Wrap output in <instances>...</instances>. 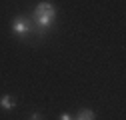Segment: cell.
<instances>
[{
    "label": "cell",
    "instance_id": "1",
    "mask_svg": "<svg viewBox=\"0 0 126 120\" xmlns=\"http://www.w3.org/2000/svg\"><path fill=\"white\" fill-rule=\"evenodd\" d=\"M54 6L50 4V2H42V4H38L36 6V10H34V16H36V22H38V26H42V28H46V26H50L52 22H54Z\"/></svg>",
    "mask_w": 126,
    "mask_h": 120
},
{
    "label": "cell",
    "instance_id": "2",
    "mask_svg": "<svg viewBox=\"0 0 126 120\" xmlns=\"http://www.w3.org/2000/svg\"><path fill=\"white\" fill-rule=\"evenodd\" d=\"M12 30H14V34L24 36V34H28V32H30V26H28V22H26V20L16 18V20L12 22Z\"/></svg>",
    "mask_w": 126,
    "mask_h": 120
},
{
    "label": "cell",
    "instance_id": "3",
    "mask_svg": "<svg viewBox=\"0 0 126 120\" xmlns=\"http://www.w3.org/2000/svg\"><path fill=\"white\" fill-rule=\"evenodd\" d=\"M0 106H2L4 110H12L14 108V100L10 96H2V98H0Z\"/></svg>",
    "mask_w": 126,
    "mask_h": 120
},
{
    "label": "cell",
    "instance_id": "4",
    "mask_svg": "<svg viewBox=\"0 0 126 120\" xmlns=\"http://www.w3.org/2000/svg\"><path fill=\"white\" fill-rule=\"evenodd\" d=\"M96 116H94V112L92 110H88V108H84L82 112H80V116H78V120H94Z\"/></svg>",
    "mask_w": 126,
    "mask_h": 120
},
{
    "label": "cell",
    "instance_id": "5",
    "mask_svg": "<svg viewBox=\"0 0 126 120\" xmlns=\"http://www.w3.org/2000/svg\"><path fill=\"white\" fill-rule=\"evenodd\" d=\"M60 120H72V118H70L68 114H62V116H60Z\"/></svg>",
    "mask_w": 126,
    "mask_h": 120
},
{
    "label": "cell",
    "instance_id": "6",
    "mask_svg": "<svg viewBox=\"0 0 126 120\" xmlns=\"http://www.w3.org/2000/svg\"><path fill=\"white\" fill-rule=\"evenodd\" d=\"M30 120H40V116H38V114H32V118H30Z\"/></svg>",
    "mask_w": 126,
    "mask_h": 120
}]
</instances>
